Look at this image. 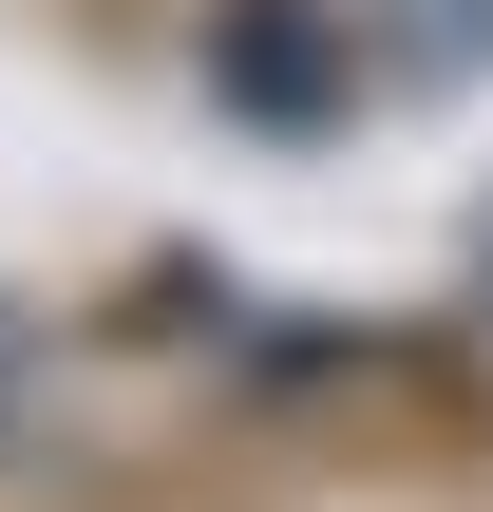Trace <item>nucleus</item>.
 <instances>
[{"label": "nucleus", "mask_w": 493, "mask_h": 512, "mask_svg": "<svg viewBox=\"0 0 493 512\" xmlns=\"http://www.w3.org/2000/svg\"><path fill=\"white\" fill-rule=\"evenodd\" d=\"M0 418H19V304H0Z\"/></svg>", "instance_id": "obj_1"}]
</instances>
